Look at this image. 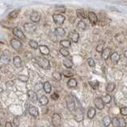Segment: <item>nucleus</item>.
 <instances>
[{
	"label": "nucleus",
	"mask_w": 127,
	"mask_h": 127,
	"mask_svg": "<svg viewBox=\"0 0 127 127\" xmlns=\"http://www.w3.org/2000/svg\"><path fill=\"white\" fill-rule=\"evenodd\" d=\"M49 38L53 41V42H56L57 41V36L55 33V32H52V33L49 34Z\"/></svg>",
	"instance_id": "obj_40"
},
{
	"label": "nucleus",
	"mask_w": 127,
	"mask_h": 127,
	"mask_svg": "<svg viewBox=\"0 0 127 127\" xmlns=\"http://www.w3.org/2000/svg\"><path fill=\"white\" fill-rule=\"evenodd\" d=\"M115 87H116V85H115L114 83H110L106 85V90L107 92H112V91H114Z\"/></svg>",
	"instance_id": "obj_27"
},
{
	"label": "nucleus",
	"mask_w": 127,
	"mask_h": 127,
	"mask_svg": "<svg viewBox=\"0 0 127 127\" xmlns=\"http://www.w3.org/2000/svg\"><path fill=\"white\" fill-rule=\"evenodd\" d=\"M110 61L111 62H112L113 64H118V62L119 61V60H120V57H119V54L118 53H113L112 54L110 55Z\"/></svg>",
	"instance_id": "obj_17"
},
{
	"label": "nucleus",
	"mask_w": 127,
	"mask_h": 127,
	"mask_svg": "<svg viewBox=\"0 0 127 127\" xmlns=\"http://www.w3.org/2000/svg\"><path fill=\"white\" fill-rule=\"evenodd\" d=\"M10 56L11 54L10 53V51H8V50L3 51L2 56L0 57V60H1L2 63L5 64H8L10 61Z\"/></svg>",
	"instance_id": "obj_2"
},
{
	"label": "nucleus",
	"mask_w": 127,
	"mask_h": 127,
	"mask_svg": "<svg viewBox=\"0 0 127 127\" xmlns=\"http://www.w3.org/2000/svg\"><path fill=\"white\" fill-rule=\"evenodd\" d=\"M37 64L43 69H49L50 68V63L49 60L43 57H38L37 58Z\"/></svg>",
	"instance_id": "obj_1"
},
{
	"label": "nucleus",
	"mask_w": 127,
	"mask_h": 127,
	"mask_svg": "<svg viewBox=\"0 0 127 127\" xmlns=\"http://www.w3.org/2000/svg\"><path fill=\"white\" fill-rule=\"evenodd\" d=\"M95 114H96V110H95V109L93 108V107H91V108L88 110V111H87V117H88L90 119H92L95 117Z\"/></svg>",
	"instance_id": "obj_26"
},
{
	"label": "nucleus",
	"mask_w": 127,
	"mask_h": 127,
	"mask_svg": "<svg viewBox=\"0 0 127 127\" xmlns=\"http://www.w3.org/2000/svg\"><path fill=\"white\" fill-rule=\"evenodd\" d=\"M52 75H53V77L54 79H56L57 81H60L61 79V74L59 72V71H53V74H52Z\"/></svg>",
	"instance_id": "obj_31"
},
{
	"label": "nucleus",
	"mask_w": 127,
	"mask_h": 127,
	"mask_svg": "<svg viewBox=\"0 0 127 127\" xmlns=\"http://www.w3.org/2000/svg\"><path fill=\"white\" fill-rule=\"evenodd\" d=\"M5 127H13V125L11 124V122H6V125H5Z\"/></svg>",
	"instance_id": "obj_49"
},
{
	"label": "nucleus",
	"mask_w": 127,
	"mask_h": 127,
	"mask_svg": "<svg viewBox=\"0 0 127 127\" xmlns=\"http://www.w3.org/2000/svg\"><path fill=\"white\" fill-rule=\"evenodd\" d=\"M2 91H3V88H2V87L1 86H0V93L2 92Z\"/></svg>",
	"instance_id": "obj_51"
},
{
	"label": "nucleus",
	"mask_w": 127,
	"mask_h": 127,
	"mask_svg": "<svg viewBox=\"0 0 127 127\" xmlns=\"http://www.w3.org/2000/svg\"><path fill=\"white\" fill-rule=\"evenodd\" d=\"M60 52V53H61L63 57H67L69 56V52L66 50L65 49H64V48H61V49H60L59 50Z\"/></svg>",
	"instance_id": "obj_36"
},
{
	"label": "nucleus",
	"mask_w": 127,
	"mask_h": 127,
	"mask_svg": "<svg viewBox=\"0 0 127 127\" xmlns=\"http://www.w3.org/2000/svg\"><path fill=\"white\" fill-rule=\"evenodd\" d=\"M77 27H78V29H79L80 30H85L87 29V25L83 21H79L78 22Z\"/></svg>",
	"instance_id": "obj_32"
},
{
	"label": "nucleus",
	"mask_w": 127,
	"mask_h": 127,
	"mask_svg": "<svg viewBox=\"0 0 127 127\" xmlns=\"http://www.w3.org/2000/svg\"><path fill=\"white\" fill-rule=\"evenodd\" d=\"M38 101L40 102V104L42 105V106H45L49 103V99H48V98L46 96H45V95H43V96H41V98H40V99Z\"/></svg>",
	"instance_id": "obj_30"
},
{
	"label": "nucleus",
	"mask_w": 127,
	"mask_h": 127,
	"mask_svg": "<svg viewBox=\"0 0 127 127\" xmlns=\"http://www.w3.org/2000/svg\"><path fill=\"white\" fill-rule=\"evenodd\" d=\"M28 96H29V98L30 100L33 102H37L38 101V97H37V93L33 91H28L27 92Z\"/></svg>",
	"instance_id": "obj_11"
},
{
	"label": "nucleus",
	"mask_w": 127,
	"mask_h": 127,
	"mask_svg": "<svg viewBox=\"0 0 127 127\" xmlns=\"http://www.w3.org/2000/svg\"><path fill=\"white\" fill-rule=\"evenodd\" d=\"M111 55V49H109V48H106V49H103V51L102 52V59L103 60H107Z\"/></svg>",
	"instance_id": "obj_15"
},
{
	"label": "nucleus",
	"mask_w": 127,
	"mask_h": 127,
	"mask_svg": "<svg viewBox=\"0 0 127 127\" xmlns=\"http://www.w3.org/2000/svg\"><path fill=\"white\" fill-rule=\"evenodd\" d=\"M88 19L92 26H95L98 23V16L94 12H89L88 13Z\"/></svg>",
	"instance_id": "obj_8"
},
{
	"label": "nucleus",
	"mask_w": 127,
	"mask_h": 127,
	"mask_svg": "<svg viewBox=\"0 0 127 127\" xmlns=\"http://www.w3.org/2000/svg\"><path fill=\"white\" fill-rule=\"evenodd\" d=\"M29 45L32 49H37L39 47L38 43L36 41H34V40H30V41H29Z\"/></svg>",
	"instance_id": "obj_34"
},
{
	"label": "nucleus",
	"mask_w": 127,
	"mask_h": 127,
	"mask_svg": "<svg viewBox=\"0 0 127 127\" xmlns=\"http://www.w3.org/2000/svg\"><path fill=\"white\" fill-rule=\"evenodd\" d=\"M111 123L113 124L114 127H118V118L114 117L113 119H111Z\"/></svg>",
	"instance_id": "obj_41"
},
{
	"label": "nucleus",
	"mask_w": 127,
	"mask_h": 127,
	"mask_svg": "<svg viewBox=\"0 0 127 127\" xmlns=\"http://www.w3.org/2000/svg\"><path fill=\"white\" fill-rule=\"evenodd\" d=\"M67 108L70 111H73L74 110H75V102L73 99L67 100Z\"/></svg>",
	"instance_id": "obj_16"
},
{
	"label": "nucleus",
	"mask_w": 127,
	"mask_h": 127,
	"mask_svg": "<svg viewBox=\"0 0 127 127\" xmlns=\"http://www.w3.org/2000/svg\"><path fill=\"white\" fill-rule=\"evenodd\" d=\"M13 34L15 36L17 39H21L23 40L26 38V36L24 34V33L22 31V30L18 27H14L13 29Z\"/></svg>",
	"instance_id": "obj_6"
},
{
	"label": "nucleus",
	"mask_w": 127,
	"mask_h": 127,
	"mask_svg": "<svg viewBox=\"0 0 127 127\" xmlns=\"http://www.w3.org/2000/svg\"><path fill=\"white\" fill-rule=\"evenodd\" d=\"M89 84L91 87V88L95 90V89L98 88V87L99 85V83L98 81H91V82H89Z\"/></svg>",
	"instance_id": "obj_39"
},
{
	"label": "nucleus",
	"mask_w": 127,
	"mask_h": 127,
	"mask_svg": "<svg viewBox=\"0 0 127 127\" xmlns=\"http://www.w3.org/2000/svg\"><path fill=\"white\" fill-rule=\"evenodd\" d=\"M43 89L45 90V91L46 93H50L51 92V91H52V85H51V83L49 82H45L44 83V84H43Z\"/></svg>",
	"instance_id": "obj_23"
},
{
	"label": "nucleus",
	"mask_w": 127,
	"mask_h": 127,
	"mask_svg": "<svg viewBox=\"0 0 127 127\" xmlns=\"http://www.w3.org/2000/svg\"><path fill=\"white\" fill-rule=\"evenodd\" d=\"M63 75H64L65 77H69V78H71L74 75V73L72 71H71L69 70H66V71H63Z\"/></svg>",
	"instance_id": "obj_38"
},
{
	"label": "nucleus",
	"mask_w": 127,
	"mask_h": 127,
	"mask_svg": "<svg viewBox=\"0 0 127 127\" xmlns=\"http://www.w3.org/2000/svg\"><path fill=\"white\" fill-rule=\"evenodd\" d=\"M124 56H125V57L127 58V48L125 49V50H124Z\"/></svg>",
	"instance_id": "obj_50"
},
{
	"label": "nucleus",
	"mask_w": 127,
	"mask_h": 127,
	"mask_svg": "<svg viewBox=\"0 0 127 127\" xmlns=\"http://www.w3.org/2000/svg\"><path fill=\"white\" fill-rule=\"evenodd\" d=\"M55 33L60 36V37H64V36L65 35V30L64 28L62 27H57V28H56V30H55Z\"/></svg>",
	"instance_id": "obj_22"
},
{
	"label": "nucleus",
	"mask_w": 127,
	"mask_h": 127,
	"mask_svg": "<svg viewBox=\"0 0 127 127\" xmlns=\"http://www.w3.org/2000/svg\"><path fill=\"white\" fill-rule=\"evenodd\" d=\"M102 123H103V125H104V126L106 127L109 126L111 123V118L110 116H105L102 118Z\"/></svg>",
	"instance_id": "obj_29"
},
{
	"label": "nucleus",
	"mask_w": 127,
	"mask_h": 127,
	"mask_svg": "<svg viewBox=\"0 0 127 127\" xmlns=\"http://www.w3.org/2000/svg\"><path fill=\"white\" fill-rule=\"evenodd\" d=\"M101 98H102V102H103L104 104H105V103H106V104H107V103L110 102L111 98H111V96L110 95H104V96H102Z\"/></svg>",
	"instance_id": "obj_33"
},
{
	"label": "nucleus",
	"mask_w": 127,
	"mask_h": 127,
	"mask_svg": "<svg viewBox=\"0 0 127 127\" xmlns=\"http://www.w3.org/2000/svg\"><path fill=\"white\" fill-rule=\"evenodd\" d=\"M37 29V26L34 23H26L24 25V30L27 33H33Z\"/></svg>",
	"instance_id": "obj_7"
},
{
	"label": "nucleus",
	"mask_w": 127,
	"mask_h": 127,
	"mask_svg": "<svg viewBox=\"0 0 127 127\" xmlns=\"http://www.w3.org/2000/svg\"><path fill=\"white\" fill-rule=\"evenodd\" d=\"M38 48H39L40 52H41V53L43 54V55H45V56H48L50 53L49 49L46 45H39Z\"/></svg>",
	"instance_id": "obj_18"
},
{
	"label": "nucleus",
	"mask_w": 127,
	"mask_h": 127,
	"mask_svg": "<svg viewBox=\"0 0 127 127\" xmlns=\"http://www.w3.org/2000/svg\"><path fill=\"white\" fill-rule=\"evenodd\" d=\"M103 45L102 44H98V45L96 46V51L98 52V53H102V52L103 51Z\"/></svg>",
	"instance_id": "obj_43"
},
{
	"label": "nucleus",
	"mask_w": 127,
	"mask_h": 127,
	"mask_svg": "<svg viewBox=\"0 0 127 127\" xmlns=\"http://www.w3.org/2000/svg\"><path fill=\"white\" fill-rule=\"evenodd\" d=\"M120 112L122 115H124V116L127 115V107H122L120 109Z\"/></svg>",
	"instance_id": "obj_45"
},
{
	"label": "nucleus",
	"mask_w": 127,
	"mask_h": 127,
	"mask_svg": "<svg viewBox=\"0 0 127 127\" xmlns=\"http://www.w3.org/2000/svg\"><path fill=\"white\" fill-rule=\"evenodd\" d=\"M68 37L71 39V41L74 43H77L79 38V35L76 32H70L68 34Z\"/></svg>",
	"instance_id": "obj_13"
},
{
	"label": "nucleus",
	"mask_w": 127,
	"mask_h": 127,
	"mask_svg": "<svg viewBox=\"0 0 127 127\" xmlns=\"http://www.w3.org/2000/svg\"><path fill=\"white\" fill-rule=\"evenodd\" d=\"M75 121L79 122L83 120V112L80 108H77L75 112Z\"/></svg>",
	"instance_id": "obj_9"
},
{
	"label": "nucleus",
	"mask_w": 127,
	"mask_h": 127,
	"mask_svg": "<svg viewBox=\"0 0 127 127\" xmlns=\"http://www.w3.org/2000/svg\"><path fill=\"white\" fill-rule=\"evenodd\" d=\"M51 98H53V100H57V99L59 98V95L57 93H53L51 95Z\"/></svg>",
	"instance_id": "obj_46"
},
{
	"label": "nucleus",
	"mask_w": 127,
	"mask_h": 127,
	"mask_svg": "<svg viewBox=\"0 0 127 127\" xmlns=\"http://www.w3.org/2000/svg\"><path fill=\"white\" fill-rule=\"evenodd\" d=\"M63 64L64 67H66L67 68H71V67L73 66V63L71 60L66 58L63 61Z\"/></svg>",
	"instance_id": "obj_24"
},
{
	"label": "nucleus",
	"mask_w": 127,
	"mask_h": 127,
	"mask_svg": "<svg viewBox=\"0 0 127 127\" xmlns=\"http://www.w3.org/2000/svg\"><path fill=\"white\" fill-rule=\"evenodd\" d=\"M14 124L16 126H19V119L18 118H14Z\"/></svg>",
	"instance_id": "obj_47"
},
{
	"label": "nucleus",
	"mask_w": 127,
	"mask_h": 127,
	"mask_svg": "<svg viewBox=\"0 0 127 127\" xmlns=\"http://www.w3.org/2000/svg\"><path fill=\"white\" fill-rule=\"evenodd\" d=\"M126 122L125 119L123 118H118V127H126Z\"/></svg>",
	"instance_id": "obj_37"
},
{
	"label": "nucleus",
	"mask_w": 127,
	"mask_h": 127,
	"mask_svg": "<svg viewBox=\"0 0 127 127\" xmlns=\"http://www.w3.org/2000/svg\"><path fill=\"white\" fill-rule=\"evenodd\" d=\"M35 88L37 91H40V90H41L43 88V83H37V84L35 85Z\"/></svg>",
	"instance_id": "obj_44"
},
{
	"label": "nucleus",
	"mask_w": 127,
	"mask_h": 127,
	"mask_svg": "<svg viewBox=\"0 0 127 127\" xmlns=\"http://www.w3.org/2000/svg\"><path fill=\"white\" fill-rule=\"evenodd\" d=\"M18 14H19V10H14L10 12V13L9 14V15H8V17H9L10 19H15L16 18H18Z\"/></svg>",
	"instance_id": "obj_28"
},
{
	"label": "nucleus",
	"mask_w": 127,
	"mask_h": 127,
	"mask_svg": "<svg viewBox=\"0 0 127 127\" xmlns=\"http://www.w3.org/2000/svg\"><path fill=\"white\" fill-rule=\"evenodd\" d=\"M29 114L33 117H37L38 115V109L35 106H29Z\"/></svg>",
	"instance_id": "obj_14"
},
{
	"label": "nucleus",
	"mask_w": 127,
	"mask_h": 127,
	"mask_svg": "<svg viewBox=\"0 0 127 127\" xmlns=\"http://www.w3.org/2000/svg\"><path fill=\"white\" fill-rule=\"evenodd\" d=\"M60 45H61L64 49L69 48L71 46V41L69 40H62V41H60Z\"/></svg>",
	"instance_id": "obj_25"
},
{
	"label": "nucleus",
	"mask_w": 127,
	"mask_h": 127,
	"mask_svg": "<svg viewBox=\"0 0 127 127\" xmlns=\"http://www.w3.org/2000/svg\"><path fill=\"white\" fill-rule=\"evenodd\" d=\"M14 81H8V82H6V86L7 87H12V86H14Z\"/></svg>",
	"instance_id": "obj_48"
},
{
	"label": "nucleus",
	"mask_w": 127,
	"mask_h": 127,
	"mask_svg": "<svg viewBox=\"0 0 127 127\" xmlns=\"http://www.w3.org/2000/svg\"><path fill=\"white\" fill-rule=\"evenodd\" d=\"M52 123L55 127H60L61 125V117L59 114H53L52 117Z\"/></svg>",
	"instance_id": "obj_4"
},
{
	"label": "nucleus",
	"mask_w": 127,
	"mask_h": 127,
	"mask_svg": "<svg viewBox=\"0 0 127 127\" xmlns=\"http://www.w3.org/2000/svg\"><path fill=\"white\" fill-rule=\"evenodd\" d=\"M18 79L21 82L26 83L28 80H29V77H28L27 75H18Z\"/></svg>",
	"instance_id": "obj_35"
},
{
	"label": "nucleus",
	"mask_w": 127,
	"mask_h": 127,
	"mask_svg": "<svg viewBox=\"0 0 127 127\" xmlns=\"http://www.w3.org/2000/svg\"><path fill=\"white\" fill-rule=\"evenodd\" d=\"M30 18L33 22H38L41 19V14L37 11H33L30 15Z\"/></svg>",
	"instance_id": "obj_10"
},
{
	"label": "nucleus",
	"mask_w": 127,
	"mask_h": 127,
	"mask_svg": "<svg viewBox=\"0 0 127 127\" xmlns=\"http://www.w3.org/2000/svg\"><path fill=\"white\" fill-rule=\"evenodd\" d=\"M13 64H14V65L17 67V68H18V67H22V60H21V58H20L19 57H18V56L14 57V59H13Z\"/></svg>",
	"instance_id": "obj_20"
},
{
	"label": "nucleus",
	"mask_w": 127,
	"mask_h": 127,
	"mask_svg": "<svg viewBox=\"0 0 127 127\" xmlns=\"http://www.w3.org/2000/svg\"><path fill=\"white\" fill-rule=\"evenodd\" d=\"M94 102H95V106H96L97 109L102 110L103 108H104V103H103L101 98H99V97L95 98Z\"/></svg>",
	"instance_id": "obj_12"
},
{
	"label": "nucleus",
	"mask_w": 127,
	"mask_h": 127,
	"mask_svg": "<svg viewBox=\"0 0 127 127\" xmlns=\"http://www.w3.org/2000/svg\"><path fill=\"white\" fill-rule=\"evenodd\" d=\"M10 45L13 49L16 51H20V49H22V42L19 41L17 38H13L10 40Z\"/></svg>",
	"instance_id": "obj_3"
},
{
	"label": "nucleus",
	"mask_w": 127,
	"mask_h": 127,
	"mask_svg": "<svg viewBox=\"0 0 127 127\" xmlns=\"http://www.w3.org/2000/svg\"><path fill=\"white\" fill-rule=\"evenodd\" d=\"M76 14H77V17L80 19H85L87 18V14H86V12L83 9H79L76 10Z\"/></svg>",
	"instance_id": "obj_21"
},
{
	"label": "nucleus",
	"mask_w": 127,
	"mask_h": 127,
	"mask_svg": "<svg viewBox=\"0 0 127 127\" xmlns=\"http://www.w3.org/2000/svg\"><path fill=\"white\" fill-rule=\"evenodd\" d=\"M67 87H69V88H75V87H77V81L76 79H74V78H71L68 81H67Z\"/></svg>",
	"instance_id": "obj_19"
},
{
	"label": "nucleus",
	"mask_w": 127,
	"mask_h": 127,
	"mask_svg": "<svg viewBox=\"0 0 127 127\" xmlns=\"http://www.w3.org/2000/svg\"><path fill=\"white\" fill-rule=\"evenodd\" d=\"M53 18L54 22L57 24V25H62V24L65 21V17L61 14H56L53 15Z\"/></svg>",
	"instance_id": "obj_5"
},
{
	"label": "nucleus",
	"mask_w": 127,
	"mask_h": 127,
	"mask_svg": "<svg viewBox=\"0 0 127 127\" xmlns=\"http://www.w3.org/2000/svg\"><path fill=\"white\" fill-rule=\"evenodd\" d=\"M87 64L90 67H95V62L92 58H88L87 59Z\"/></svg>",
	"instance_id": "obj_42"
}]
</instances>
